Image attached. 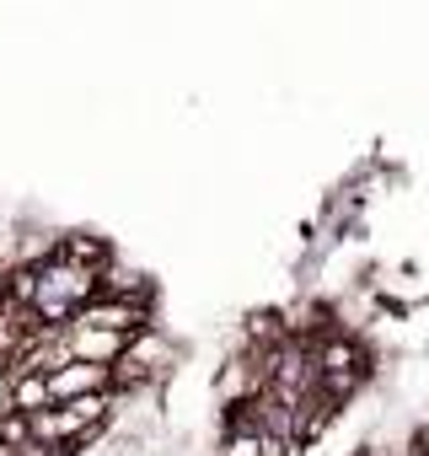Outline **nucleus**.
<instances>
[{"label": "nucleus", "mask_w": 429, "mask_h": 456, "mask_svg": "<svg viewBox=\"0 0 429 456\" xmlns=\"http://www.w3.org/2000/svg\"><path fill=\"white\" fill-rule=\"evenodd\" d=\"M44 381H49V403H76V397H92V392H113L108 365H86V360H70Z\"/></svg>", "instance_id": "f257e3e1"}, {"label": "nucleus", "mask_w": 429, "mask_h": 456, "mask_svg": "<svg viewBox=\"0 0 429 456\" xmlns=\"http://www.w3.org/2000/svg\"><path fill=\"white\" fill-rule=\"evenodd\" d=\"M44 408H49V381L44 376H12V413L33 419Z\"/></svg>", "instance_id": "f03ea898"}, {"label": "nucleus", "mask_w": 429, "mask_h": 456, "mask_svg": "<svg viewBox=\"0 0 429 456\" xmlns=\"http://www.w3.org/2000/svg\"><path fill=\"white\" fill-rule=\"evenodd\" d=\"M0 408H12V370L0 365Z\"/></svg>", "instance_id": "7ed1b4c3"}]
</instances>
